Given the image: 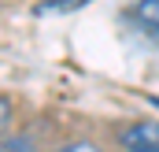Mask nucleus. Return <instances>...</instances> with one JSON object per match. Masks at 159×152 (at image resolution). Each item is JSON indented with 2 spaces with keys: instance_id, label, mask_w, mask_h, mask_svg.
<instances>
[{
  "instance_id": "5",
  "label": "nucleus",
  "mask_w": 159,
  "mask_h": 152,
  "mask_svg": "<svg viewBox=\"0 0 159 152\" xmlns=\"http://www.w3.org/2000/svg\"><path fill=\"white\" fill-rule=\"evenodd\" d=\"M7 119H11V104H7V100L0 97V130L7 126Z\"/></svg>"
},
{
  "instance_id": "2",
  "label": "nucleus",
  "mask_w": 159,
  "mask_h": 152,
  "mask_svg": "<svg viewBox=\"0 0 159 152\" xmlns=\"http://www.w3.org/2000/svg\"><path fill=\"white\" fill-rule=\"evenodd\" d=\"M126 15H129L141 30H148V34H156V37H159V0H137Z\"/></svg>"
},
{
  "instance_id": "6",
  "label": "nucleus",
  "mask_w": 159,
  "mask_h": 152,
  "mask_svg": "<svg viewBox=\"0 0 159 152\" xmlns=\"http://www.w3.org/2000/svg\"><path fill=\"white\" fill-rule=\"evenodd\" d=\"M129 152H159V149H129Z\"/></svg>"
},
{
  "instance_id": "3",
  "label": "nucleus",
  "mask_w": 159,
  "mask_h": 152,
  "mask_svg": "<svg viewBox=\"0 0 159 152\" xmlns=\"http://www.w3.org/2000/svg\"><path fill=\"white\" fill-rule=\"evenodd\" d=\"M89 0H41L34 4V15H67V11H78Z\"/></svg>"
},
{
  "instance_id": "4",
  "label": "nucleus",
  "mask_w": 159,
  "mask_h": 152,
  "mask_svg": "<svg viewBox=\"0 0 159 152\" xmlns=\"http://www.w3.org/2000/svg\"><path fill=\"white\" fill-rule=\"evenodd\" d=\"M56 152H104L96 141H67V145H59Z\"/></svg>"
},
{
  "instance_id": "1",
  "label": "nucleus",
  "mask_w": 159,
  "mask_h": 152,
  "mask_svg": "<svg viewBox=\"0 0 159 152\" xmlns=\"http://www.w3.org/2000/svg\"><path fill=\"white\" fill-rule=\"evenodd\" d=\"M129 149H159V119H141L122 130V152Z\"/></svg>"
}]
</instances>
